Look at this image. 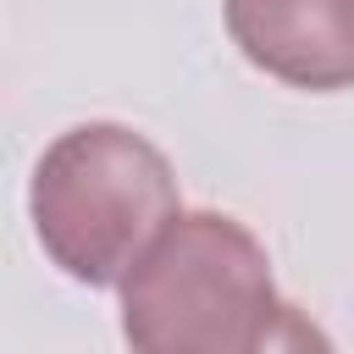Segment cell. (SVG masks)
Returning <instances> with one entry per match:
<instances>
[{
  "mask_svg": "<svg viewBox=\"0 0 354 354\" xmlns=\"http://www.w3.org/2000/svg\"><path fill=\"white\" fill-rule=\"evenodd\" d=\"M177 210L183 194L166 149L127 122H77L55 133L28 183L44 260L83 288H116Z\"/></svg>",
  "mask_w": 354,
  "mask_h": 354,
  "instance_id": "cell-1",
  "label": "cell"
},
{
  "mask_svg": "<svg viewBox=\"0 0 354 354\" xmlns=\"http://www.w3.org/2000/svg\"><path fill=\"white\" fill-rule=\"evenodd\" d=\"M116 288L133 354H260L282 310L266 243L227 210H177Z\"/></svg>",
  "mask_w": 354,
  "mask_h": 354,
  "instance_id": "cell-2",
  "label": "cell"
},
{
  "mask_svg": "<svg viewBox=\"0 0 354 354\" xmlns=\"http://www.w3.org/2000/svg\"><path fill=\"white\" fill-rule=\"evenodd\" d=\"M238 55L310 94L354 88V0H221Z\"/></svg>",
  "mask_w": 354,
  "mask_h": 354,
  "instance_id": "cell-3",
  "label": "cell"
},
{
  "mask_svg": "<svg viewBox=\"0 0 354 354\" xmlns=\"http://www.w3.org/2000/svg\"><path fill=\"white\" fill-rule=\"evenodd\" d=\"M260 354H337V348H332L326 326H321L304 304L282 299V310H277V321H271V332H266Z\"/></svg>",
  "mask_w": 354,
  "mask_h": 354,
  "instance_id": "cell-4",
  "label": "cell"
}]
</instances>
